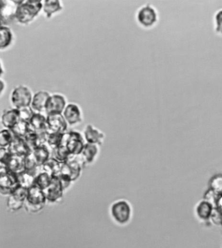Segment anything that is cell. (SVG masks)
<instances>
[{
	"instance_id": "cell-26",
	"label": "cell",
	"mask_w": 222,
	"mask_h": 248,
	"mask_svg": "<svg viewBox=\"0 0 222 248\" xmlns=\"http://www.w3.org/2000/svg\"><path fill=\"white\" fill-rule=\"evenodd\" d=\"M51 157L63 164L70 161L74 157L68 152L66 144H63L51 152Z\"/></svg>"
},
{
	"instance_id": "cell-6",
	"label": "cell",
	"mask_w": 222,
	"mask_h": 248,
	"mask_svg": "<svg viewBox=\"0 0 222 248\" xmlns=\"http://www.w3.org/2000/svg\"><path fill=\"white\" fill-rule=\"evenodd\" d=\"M85 143L84 135L81 133L74 131L68 132L66 146L68 152L74 157H77L82 154Z\"/></svg>"
},
{
	"instance_id": "cell-37",
	"label": "cell",
	"mask_w": 222,
	"mask_h": 248,
	"mask_svg": "<svg viewBox=\"0 0 222 248\" xmlns=\"http://www.w3.org/2000/svg\"><path fill=\"white\" fill-rule=\"evenodd\" d=\"M216 31L218 33L222 34V9L218 11L215 16Z\"/></svg>"
},
{
	"instance_id": "cell-25",
	"label": "cell",
	"mask_w": 222,
	"mask_h": 248,
	"mask_svg": "<svg viewBox=\"0 0 222 248\" xmlns=\"http://www.w3.org/2000/svg\"><path fill=\"white\" fill-rule=\"evenodd\" d=\"M61 167L62 163L51 157L42 166V170L49 173L51 176H57L60 173Z\"/></svg>"
},
{
	"instance_id": "cell-23",
	"label": "cell",
	"mask_w": 222,
	"mask_h": 248,
	"mask_svg": "<svg viewBox=\"0 0 222 248\" xmlns=\"http://www.w3.org/2000/svg\"><path fill=\"white\" fill-rule=\"evenodd\" d=\"M14 40L13 31L9 26H1L0 29V48L6 49L12 45Z\"/></svg>"
},
{
	"instance_id": "cell-35",
	"label": "cell",
	"mask_w": 222,
	"mask_h": 248,
	"mask_svg": "<svg viewBox=\"0 0 222 248\" xmlns=\"http://www.w3.org/2000/svg\"><path fill=\"white\" fill-rule=\"evenodd\" d=\"M13 155L7 148H0V165L6 167Z\"/></svg>"
},
{
	"instance_id": "cell-32",
	"label": "cell",
	"mask_w": 222,
	"mask_h": 248,
	"mask_svg": "<svg viewBox=\"0 0 222 248\" xmlns=\"http://www.w3.org/2000/svg\"><path fill=\"white\" fill-rule=\"evenodd\" d=\"M14 139V133L11 129H3L0 133V147L1 148H8Z\"/></svg>"
},
{
	"instance_id": "cell-36",
	"label": "cell",
	"mask_w": 222,
	"mask_h": 248,
	"mask_svg": "<svg viewBox=\"0 0 222 248\" xmlns=\"http://www.w3.org/2000/svg\"><path fill=\"white\" fill-rule=\"evenodd\" d=\"M57 177H58L59 181H60L61 185H62L63 189L65 190L68 189V188L70 186V185H71V183L73 182L72 179L68 175L59 173V174L57 175Z\"/></svg>"
},
{
	"instance_id": "cell-7",
	"label": "cell",
	"mask_w": 222,
	"mask_h": 248,
	"mask_svg": "<svg viewBox=\"0 0 222 248\" xmlns=\"http://www.w3.org/2000/svg\"><path fill=\"white\" fill-rule=\"evenodd\" d=\"M68 106L66 97L60 94H51L46 107V115L63 114Z\"/></svg>"
},
{
	"instance_id": "cell-3",
	"label": "cell",
	"mask_w": 222,
	"mask_h": 248,
	"mask_svg": "<svg viewBox=\"0 0 222 248\" xmlns=\"http://www.w3.org/2000/svg\"><path fill=\"white\" fill-rule=\"evenodd\" d=\"M18 186L17 173L5 166L0 165V193L9 196Z\"/></svg>"
},
{
	"instance_id": "cell-27",
	"label": "cell",
	"mask_w": 222,
	"mask_h": 248,
	"mask_svg": "<svg viewBox=\"0 0 222 248\" xmlns=\"http://www.w3.org/2000/svg\"><path fill=\"white\" fill-rule=\"evenodd\" d=\"M25 157L13 155L6 167L17 174L22 172L25 171Z\"/></svg>"
},
{
	"instance_id": "cell-8",
	"label": "cell",
	"mask_w": 222,
	"mask_h": 248,
	"mask_svg": "<svg viewBox=\"0 0 222 248\" xmlns=\"http://www.w3.org/2000/svg\"><path fill=\"white\" fill-rule=\"evenodd\" d=\"M28 194V189L19 186L14 190L7 199V207L11 211H17L24 206Z\"/></svg>"
},
{
	"instance_id": "cell-16",
	"label": "cell",
	"mask_w": 222,
	"mask_h": 248,
	"mask_svg": "<svg viewBox=\"0 0 222 248\" xmlns=\"http://www.w3.org/2000/svg\"><path fill=\"white\" fill-rule=\"evenodd\" d=\"M51 95L49 92L45 91H38L34 95L31 107L34 112L45 114L46 107Z\"/></svg>"
},
{
	"instance_id": "cell-4",
	"label": "cell",
	"mask_w": 222,
	"mask_h": 248,
	"mask_svg": "<svg viewBox=\"0 0 222 248\" xmlns=\"http://www.w3.org/2000/svg\"><path fill=\"white\" fill-rule=\"evenodd\" d=\"M111 215L115 222L120 225L127 224L131 218L132 208L127 201L119 200L111 206Z\"/></svg>"
},
{
	"instance_id": "cell-10",
	"label": "cell",
	"mask_w": 222,
	"mask_h": 248,
	"mask_svg": "<svg viewBox=\"0 0 222 248\" xmlns=\"http://www.w3.org/2000/svg\"><path fill=\"white\" fill-rule=\"evenodd\" d=\"M137 20L139 24L145 28H150L154 26L157 21V13L155 9L150 5L141 7L137 14Z\"/></svg>"
},
{
	"instance_id": "cell-5",
	"label": "cell",
	"mask_w": 222,
	"mask_h": 248,
	"mask_svg": "<svg viewBox=\"0 0 222 248\" xmlns=\"http://www.w3.org/2000/svg\"><path fill=\"white\" fill-rule=\"evenodd\" d=\"M33 96L30 88L26 85H18L11 93V102L14 108L19 109L31 106Z\"/></svg>"
},
{
	"instance_id": "cell-12",
	"label": "cell",
	"mask_w": 222,
	"mask_h": 248,
	"mask_svg": "<svg viewBox=\"0 0 222 248\" xmlns=\"http://www.w3.org/2000/svg\"><path fill=\"white\" fill-rule=\"evenodd\" d=\"M62 114L70 126L78 125L83 120L81 108L78 105L73 103L68 104Z\"/></svg>"
},
{
	"instance_id": "cell-18",
	"label": "cell",
	"mask_w": 222,
	"mask_h": 248,
	"mask_svg": "<svg viewBox=\"0 0 222 248\" xmlns=\"http://www.w3.org/2000/svg\"><path fill=\"white\" fill-rule=\"evenodd\" d=\"M19 120L20 117L17 108L5 110L1 115V124L5 129H13Z\"/></svg>"
},
{
	"instance_id": "cell-34",
	"label": "cell",
	"mask_w": 222,
	"mask_h": 248,
	"mask_svg": "<svg viewBox=\"0 0 222 248\" xmlns=\"http://www.w3.org/2000/svg\"><path fill=\"white\" fill-rule=\"evenodd\" d=\"M18 110L20 120H23V121L30 122L31 118L35 113L33 108L31 106L25 107V108H19Z\"/></svg>"
},
{
	"instance_id": "cell-30",
	"label": "cell",
	"mask_w": 222,
	"mask_h": 248,
	"mask_svg": "<svg viewBox=\"0 0 222 248\" xmlns=\"http://www.w3.org/2000/svg\"><path fill=\"white\" fill-rule=\"evenodd\" d=\"M11 130L16 136L24 138L31 130V127L29 122L20 120Z\"/></svg>"
},
{
	"instance_id": "cell-31",
	"label": "cell",
	"mask_w": 222,
	"mask_h": 248,
	"mask_svg": "<svg viewBox=\"0 0 222 248\" xmlns=\"http://www.w3.org/2000/svg\"><path fill=\"white\" fill-rule=\"evenodd\" d=\"M17 177H18L19 185L27 189L33 186L35 182V177L26 171L18 173Z\"/></svg>"
},
{
	"instance_id": "cell-21",
	"label": "cell",
	"mask_w": 222,
	"mask_h": 248,
	"mask_svg": "<svg viewBox=\"0 0 222 248\" xmlns=\"http://www.w3.org/2000/svg\"><path fill=\"white\" fill-rule=\"evenodd\" d=\"M32 153L40 167H42L51 157V150L47 144L41 145Z\"/></svg>"
},
{
	"instance_id": "cell-38",
	"label": "cell",
	"mask_w": 222,
	"mask_h": 248,
	"mask_svg": "<svg viewBox=\"0 0 222 248\" xmlns=\"http://www.w3.org/2000/svg\"><path fill=\"white\" fill-rule=\"evenodd\" d=\"M0 84H1V89H0V94H1V96H2L3 94V91H4V89L5 87V83L4 81H3L2 78H1V80H0Z\"/></svg>"
},
{
	"instance_id": "cell-29",
	"label": "cell",
	"mask_w": 222,
	"mask_h": 248,
	"mask_svg": "<svg viewBox=\"0 0 222 248\" xmlns=\"http://www.w3.org/2000/svg\"><path fill=\"white\" fill-rule=\"evenodd\" d=\"M53 177L45 171H42L35 178L34 185L45 190L51 185Z\"/></svg>"
},
{
	"instance_id": "cell-14",
	"label": "cell",
	"mask_w": 222,
	"mask_h": 248,
	"mask_svg": "<svg viewBox=\"0 0 222 248\" xmlns=\"http://www.w3.org/2000/svg\"><path fill=\"white\" fill-rule=\"evenodd\" d=\"M85 142L89 144L102 146L105 140V134L92 124H87L84 131Z\"/></svg>"
},
{
	"instance_id": "cell-28",
	"label": "cell",
	"mask_w": 222,
	"mask_h": 248,
	"mask_svg": "<svg viewBox=\"0 0 222 248\" xmlns=\"http://www.w3.org/2000/svg\"><path fill=\"white\" fill-rule=\"evenodd\" d=\"M24 139L29 148L31 149L32 152L35 150L37 147L43 144L39 133L35 132V131L32 130V129L29 131V133Z\"/></svg>"
},
{
	"instance_id": "cell-33",
	"label": "cell",
	"mask_w": 222,
	"mask_h": 248,
	"mask_svg": "<svg viewBox=\"0 0 222 248\" xmlns=\"http://www.w3.org/2000/svg\"><path fill=\"white\" fill-rule=\"evenodd\" d=\"M212 206L207 202L200 203L198 208V213L201 218L206 219L211 215Z\"/></svg>"
},
{
	"instance_id": "cell-20",
	"label": "cell",
	"mask_w": 222,
	"mask_h": 248,
	"mask_svg": "<svg viewBox=\"0 0 222 248\" xmlns=\"http://www.w3.org/2000/svg\"><path fill=\"white\" fill-rule=\"evenodd\" d=\"M29 124H30L31 129L35 132L42 133L47 131V115L45 116L43 113L35 112L29 122Z\"/></svg>"
},
{
	"instance_id": "cell-22",
	"label": "cell",
	"mask_w": 222,
	"mask_h": 248,
	"mask_svg": "<svg viewBox=\"0 0 222 248\" xmlns=\"http://www.w3.org/2000/svg\"><path fill=\"white\" fill-rule=\"evenodd\" d=\"M63 9L62 3L59 0H45L43 1V11L47 18L50 19L55 13L61 12Z\"/></svg>"
},
{
	"instance_id": "cell-17",
	"label": "cell",
	"mask_w": 222,
	"mask_h": 248,
	"mask_svg": "<svg viewBox=\"0 0 222 248\" xmlns=\"http://www.w3.org/2000/svg\"><path fill=\"white\" fill-rule=\"evenodd\" d=\"M7 148L11 154L14 155L22 156V157H26L32 152L24 139L17 137L16 135H15L14 140Z\"/></svg>"
},
{
	"instance_id": "cell-15",
	"label": "cell",
	"mask_w": 222,
	"mask_h": 248,
	"mask_svg": "<svg viewBox=\"0 0 222 248\" xmlns=\"http://www.w3.org/2000/svg\"><path fill=\"white\" fill-rule=\"evenodd\" d=\"M72 158L67 163H63L60 173L68 175L72 181H76L80 177L82 173V165L78 160Z\"/></svg>"
},
{
	"instance_id": "cell-11",
	"label": "cell",
	"mask_w": 222,
	"mask_h": 248,
	"mask_svg": "<svg viewBox=\"0 0 222 248\" xmlns=\"http://www.w3.org/2000/svg\"><path fill=\"white\" fill-rule=\"evenodd\" d=\"M63 189L62 185L57 176H53L52 181L47 189L44 190L47 202L50 203H57L63 198Z\"/></svg>"
},
{
	"instance_id": "cell-24",
	"label": "cell",
	"mask_w": 222,
	"mask_h": 248,
	"mask_svg": "<svg viewBox=\"0 0 222 248\" xmlns=\"http://www.w3.org/2000/svg\"><path fill=\"white\" fill-rule=\"evenodd\" d=\"M68 132L49 133L47 144L51 152L63 144H66Z\"/></svg>"
},
{
	"instance_id": "cell-1",
	"label": "cell",
	"mask_w": 222,
	"mask_h": 248,
	"mask_svg": "<svg viewBox=\"0 0 222 248\" xmlns=\"http://www.w3.org/2000/svg\"><path fill=\"white\" fill-rule=\"evenodd\" d=\"M43 7V1L26 0L17 7L15 20L20 24H29L39 15Z\"/></svg>"
},
{
	"instance_id": "cell-19",
	"label": "cell",
	"mask_w": 222,
	"mask_h": 248,
	"mask_svg": "<svg viewBox=\"0 0 222 248\" xmlns=\"http://www.w3.org/2000/svg\"><path fill=\"white\" fill-rule=\"evenodd\" d=\"M99 153V146L96 144L85 143V146L80 155V159L82 163L91 164L95 161Z\"/></svg>"
},
{
	"instance_id": "cell-9",
	"label": "cell",
	"mask_w": 222,
	"mask_h": 248,
	"mask_svg": "<svg viewBox=\"0 0 222 248\" xmlns=\"http://www.w3.org/2000/svg\"><path fill=\"white\" fill-rule=\"evenodd\" d=\"M47 129L49 133H66L68 124L62 114L47 115Z\"/></svg>"
},
{
	"instance_id": "cell-13",
	"label": "cell",
	"mask_w": 222,
	"mask_h": 248,
	"mask_svg": "<svg viewBox=\"0 0 222 248\" xmlns=\"http://www.w3.org/2000/svg\"><path fill=\"white\" fill-rule=\"evenodd\" d=\"M0 13H1V26H8L13 20H15V13L17 6L13 1L1 0L0 1Z\"/></svg>"
},
{
	"instance_id": "cell-2",
	"label": "cell",
	"mask_w": 222,
	"mask_h": 248,
	"mask_svg": "<svg viewBox=\"0 0 222 248\" xmlns=\"http://www.w3.org/2000/svg\"><path fill=\"white\" fill-rule=\"evenodd\" d=\"M47 202L44 190L34 185L28 189L24 207L28 213H37L43 209Z\"/></svg>"
}]
</instances>
